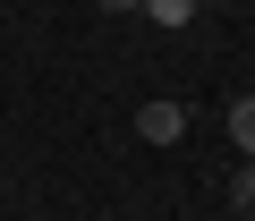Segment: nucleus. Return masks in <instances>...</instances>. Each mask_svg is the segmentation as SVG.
I'll return each instance as SVG.
<instances>
[{"mask_svg":"<svg viewBox=\"0 0 255 221\" xmlns=\"http://www.w3.org/2000/svg\"><path fill=\"white\" fill-rule=\"evenodd\" d=\"M136 136H145V145H179V136H187V110H179V102H145V110H136Z\"/></svg>","mask_w":255,"mask_h":221,"instance_id":"nucleus-1","label":"nucleus"},{"mask_svg":"<svg viewBox=\"0 0 255 221\" xmlns=\"http://www.w3.org/2000/svg\"><path fill=\"white\" fill-rule=\"evenodd\" d=\"M230 136H238V153L255 162V94H238V102H230Z\"/></svg>","mask_w":255,"mask_h":221,"instance_id":"nucleus-2","label":"nucleus"},{"mask_svg":"<svg viewBox=\"0 0 255 221\" xmlns=\"http://www.w3.org/2000/svg\"><path fill=\"white\" fill-rule=\"evenodd\" d=\"M196 9H204V0H145V17H153V26H187Z\"/></svg>","mask_w":255,"mask_h":221,"instance_id":"nucleus-3","label":"nucleus"},{"mask_svg":"<svg viewBox=\"0 0 255 221\" xmlns=\"http://www.w3.org/2000/svg\"><path fill=\"white\" fill-rule=\"evenodd\" d=\"M230 204H238V213H255V162H238V179H230Z\"/></svg>","mask_w":255,"mask_h":221,"instance_id":"nucleus-4","label":"nucleus"},{"mask_svg":"<svg viewBox=\"0 0 255 221\" xmlns=\"http://www.w3.org/2000/svg\"><path fill=\"white\" fill-rule=\"evenodd\" d=\"M102 9H111V17H128V9H145V0H102Z\"/></svg>","mask_w":255,"mask_h":221,"instance_id":"nucleus-5","label":"nucleus"}]
</instances>
